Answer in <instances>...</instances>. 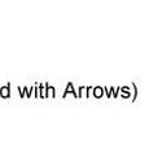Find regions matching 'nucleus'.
Here are the masks:
<instances>
[{
	"mask_svg": "<svg viewBox=\"0 0 149 156\" xmlns=\"http://www.w3.org/2000/svg\"><path fill=\"white\" fill-rule=\"evenodd\" d=\"M101 94H103V90L100 89V87H96V90H95V95L99 98V96H101Z\"/></svg>",
	"mask_w": 149,
	"mask_h": 156,
	"instance_id": "obj_2",
	"label": "nucleus"
},
{
	"mask_svg": "<svg viewBox=\"0 0 149 156\" xmlns=\"http://www.w3.org/2000/svg\"><path fill=\"white\" fill-rule=\"evenodd\" d=\"M8 95H9V90H8V87H4V89H2V96L7 98Z\"/></svg>",
	"mask_w": 149,
	"mask_h": 156,
	"instance_id": "obj_1",
	"label": "nucleus"
}]
</instances>
